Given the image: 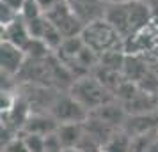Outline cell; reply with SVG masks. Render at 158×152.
Here are the masks:
<instances>
[{
	"label": "cell",
	"mask_w": 158,
	"mask_h": 152,
	"mask_svg": "<svg viewBox=\"0 0 158 152\" xmlns=\"http://www.w3.org/2000/svg\"><path fill=\"white\" fill-rule=\"evenodd\" d=\"M151 7L148 2H123L107 4L105 20L114 27L119 36L126 41L135 37L151 23Z\"/></svg>",
	"instance_id": "6da1fadb"
},
{
	"label": "cell",
	"mask_w": 158,
	"mask_h": 152,
	"mask_svg": "<svg viewBox=\"0 0 158 152\" xmlns=\"http://www.w3.org/2000/svg\"><path fill=\"white\" fill-rule=\"evenodd\" d=\"M80 36H82L84 43L91 50H94L100 55L107 53V51L117 50L123 44V41H124L119 36V32L105 20V16L100 18V20H94V21L87 23Z\"/></svg>",
	"instance_id": "7a4b0ae2"
},
{
	"label": "cell",
	"mask_w": 158,
	"mask_h": 152,
	"mask_svg": "<svg viewBox=\"0 0 158 152\" xmlns=\"http://www.w3.org/2000/svg\"><path fill=\"white\" fill-rule=\"evenodd\" d=\"M69 94L80 103L84 104L89 111H93L94 108H98L105 103L114 101V94L108 90L103 83H101L96 76H80L71 83L69 87Z\"/></svg>",
	"instance_id": "3957f363"
},
{
	"label": "cell",
	"mask_w": 158,
	"mask_h": 152,
	"mask_svg": "<svg viewBox=\"0 0 158 152\" xmlns=\"http://www.w3.org/2000/svg\"><path fill=\"white\" fill-rule=\"evenodd\" d=\"M50 115L57 120L59 124H84L89 119V110L80 104L71 94L59 95L50 104Z\"/></svg>",
	"instance_id": "277c9868"
},
{
	"label": "cell",
	"mask_w": 158,
	"mask_h": 152,
	"mask_svg": "<svg viewBox=\"0 0 158 152\" xmlns=\"http://www.w3.org/2000/svg\"><path fill=\"white\" fill-rule=\"evenodd\" d=\"M44 16L62 32L64 37L80 36L82 30H84V27H85V23L82 21L78 18V14L73 11V7L69 6L68 0H60L57 6L53 9H50Z\"/></svg>",
	"instance_id": "5b68a950"
},
{
	"label": "cell",
	"mask_w": 158,
	"mask_h": 152,
	"mask_svg": "<svg viewBox=\"0 0 158 152\" xmlns=\"http://www.w3.org/2000/svg\"><path fill=\"white\" fill-rule=\"evenodd\" d=\"M27 62V55L23 48L2 41L0 44V65H2V76H16L20 74L23 65Z\"/></svg>",
	"instance_id": "8992f818"
},
{
	"label": "cell",
	"mask_w": 158,
	"mask_h": 152,
	"mask_svg": "<svg viewBox=\"0 0 158 152\" xmlns=\"http://www.w3.org/2000/svg\"><path fill=\"white\" fill-rule=\"evenodd\" d=\"M89 117L98 119V120L108 124L112 127H119V126H124L126 119H128V113L123 106V103L110 101L98 106V108H94L93 111H89Z\"/></svg>",
	"instance_id": "52a82bcc"
},
{
	"label": "cell",
	"mask_w": 158,
	"mask_h": 152,
	"mask_svg": "<svg viewBox=\"0 0 158 152\" xmlns=\"http://www.w3.org/2000/svg\"><path fill=\"white\" fill-rule=\"evenodd\" d=\"M68 2L85 25L103 18L107 11V6H105L107 0H68Z\"/></svg>",
	"instance_id": "ba28073f"
},
{
	"label": "cell",
	"mask_w": 158,
	"mask_h": 152,
	"mask_svg": "<svg viewBox=\"0 0 158 152\" xmlns=\"http://www.w3.org/2000/svg\"><path fill=\"white\" fill-rule=\"evenodd\" d=\"M30 37L32 36H30V32H29L27 21H25L20 14L16 16L9 25L2 27V41H7V43L15 44V46L23 48L25 44L29 43Z\"/></svg>",
	"instance_id": "9c48e42d"
},
{
	"label": "cell",
	"mask_w": 158,
	"mask_h": 152,
	"mask_svg": "<svg viewBox=\"0 0 158 152\" xmlns=\"http://www.w3.org/2000/svg\"><path fill=\"white\" fill-rule=\"evenodd\" d=\"M124 133H128L130 136L149 133V131L158 129V111L146 113V115H128L124 122Z\"/></svg>",
	"instance_id": "30bf717a"
},
{
	"label": "cell",
	"mask_w": 158,
	"mask_h": 152,
	"mask_svg": "<svg viewBox=\"0 0 158 152\" xmlns=\"http://www.w3.org/2000/svg\"><path fill=\"white\" fill-rule=\"evenodd\" d=\"M128 115H146V113H153L158 111V104L155 99V94H148V92H139V94L131 99V101L123 104Z\"/></svg>",
	"instance_id": "8fae6325"
},
{
	"label": "cell",
	"mask_w": 158,
	"mask_h": 152,
	"mask_svg": "<svg viewBox=\"0 0 158 152\" xmlns=\"http://www.w3.org/2000/svg\"><path fill=\"white\" fill-rule=\"evenodd\" d=\"M57 127H59V122L52 115H39V113H36V115H29L27 122L23 124L22 131L23 133H36V134L46 136V134H50L53 131H57Z\"/></svg>",
	"instance_id": "7c38bea8"
},
{
	"label": "cell",
	"mask_w": 158,
	"mask_h": 152,
	"mask_svg": "<svg viewBox=\"0 0 158 152\" xmlns=\"http://www.w3.org/2000/svg\"><path fill=\"white\" fill-rule=\"evenodd\" d=\"M57 134L64 145V149H77L82 136H84V124H59Z\"/></svg>",
	"instance_id": "4fadbf2b"
},
{
	"label": "cell",
	"mask_w": 158,
	"mask_h": 152,
	"mask_svg": "<svg viewBox=\"0 0 158 152\" xmlns=\"http://www.w3.org/2000/svg\"><path fill=\"white\" fill-rule=\"evenodd\" d=\"M149 71V64H146V60H142L140 57H126L124 60V67H123V74L126 80H131L139 83L146 76V72Z\"/></svg>",
	"instance_id": "5bb4252c"
},
{
	"label": "cell",
	"mask_w": 158,
	"mask_h": 152,
	"mask_svg": "<svg viewBox=\"0 0 158 152\" xmlns=\"http://www.w3.org/2000/svg\"><path fill=\"white\" fill-rule=\"evenodd\" d=\"M23 51L29 60H43L52 55V50L48 48V44L44 43L39 37H30L29 43L23 46Z\"/></svg>",
	"instance_id": "9a60e30c"
},
{
	"label": "cell",
	"mask_w": 158,
	"mask_h": 152,
	"mask_svg": "<svg viewBox=\"0 0 158 152\" xmlns=\"http://www.w3.org/2000/svg\"><path fill=\"white\" fill-rule=\"evenodd\" d=\"M41 39L48 44V48H50L52 51H57L59 48H60V44L64 43L66 37L62 36V32L46 18V27H44V32H43V37H41Z\"/></svg>",
	"instance_id": "2e32d148"
},
{
	"label": "cell",
	"mask_w": 158,
	"mask_h": 152,
	"mask_svg": "<svg viewBox=\"0 0 158 152\" xmlns=\"http://www.w3.org/2000/svg\"><path fill=\"white\" fill-rule=\"evenodd\" d=\"M130 145H131V136L128 133H115L114 136L108 140L103 152H130Z\"/></svg>",
	"instance_id": "e0dca14e"
},
{
	"label": "cell",
	"mask_w": 158,
	"mask_h": 152,
	"mask_svg": "<svg viewBox=\"0 0 158 152\" xmlns=\"http://www.w3.org/2000/svg\"><path fill=\"white\" fill-rule=\"evenodd\" d=\"M43 9L37 6L36 0H25L23 2L22 9H20V16H22L25 21H30V20H36L39 16H43Z\"/></svg>",
	"instance_id": "ac0fdd59"
},
{
	"label": "cell",
	"mask_w": 158,
	"mask_h": 152,
	"mask_svg": "<svg viewBox=\"0 0 158 152\" xmlns=\"http://www.w3.org/2000/svg\"><path fill=\"white\" fill-rule=\"evenodd\" d=\"M23 142L29 152H44V136L36 133H23Z\"/></svg>",
	"instance_id": "d6986e66"
},
{
	"label": "cell",
	"mask_w": 158,
	"mask_h": 152,
	"mask_svg": "<svg viewBox=\"0 0 158 152\" xmlns=\"http://www.w3.org/2000/svg\"><path fill=\"white\" fill-rule=\"evenodd\" d=\"M64 145L59 138L57 131H53L50 134L44 136V152H64Z\"/></svg>",
	"instance_id": "ffe728a7"
},
{
	"label": "cell",
	"mask_w": 158,
	"mask_h": 152,
	"mask_svg": "<svg viewBox=\"0 0 158 152\" xmlns=\"http://www.w3.org/2000/svg\"><path fill=\"white\" fill-rule=\"evenodd\" d=\"M2 150L4 152H29V149H27V145L23 142V138H15L7 145H4Z\"/></svg>",
	"instance_id": "44dd1931"
},
{
	"label": "cell",
	"mask_w": 158,
	"mask_h": 152,
	"mask_svg": "<svg viewBox=\"0 0 158 152\" xmlns=\"http://www.w3.org/2000/svg\"><path fill=\"white\" fill-rule=\"evenodd\" d=\"M36 2H37V6L43 9V13L46 14V13H48L50 9H53L55 6H57L60 0H36Z\"/></svg>",
	"instance_id": "7402d4cb"
},
{
	"label": "cell",
	"mask_w": 158,
	"mask_h": 152,
	"mask_svg": "<svg viewBox=\"0 0 158 152\" xmlns=\"http://www.w3.org/2000/svg\"><path fill=\"white\" fill-rule=\"evenodd\" d=\"M23 2H25V0H2V4H7L9 7H13L18 14H20V9H22Z\"/></svg>",
	"instance_id": "603a6c76"
},
{
	"label": "cell",
	"mask_w": 158,
	"mask_h": 152,
	"mask_svg": "<svg viewBox=\"0 0 158 152\" xmlns=\"http://www.w3.org/2000/svg\"><path fill=\"white\" fill-rule=\"evenodd\" d=\"M110 4H123V2H146V0H107Z\"/></svg>",
	"instance_id": "cb8c5ba5"
},
{
	"label": "cell",
	"mask_w": 158,
	"mask_h": 152,
	"mask_svg": "<svg viewBox=\"0 0 158 152\" xmlns=\"http://www.w3.org/2000/svg\"><path fill=\"white\" fill-rule=\"evenodd\" d=\"M149 69L155 72V74H156V78H158V62H155V64H149Z\"/></svg>",
	"instance_id": "d4e9b609"
},
{
	"label": "cell",
	"mask_w": 158,
	"mask_h": 152,
	"mask_svg": "<svg viewBox=\"0 0 158 152\" xmlns=\"http://www.w3.org/2000/svg\"><path fill=\"white\" fill-rule=\"evenodd\" d=\"M146 152H158V140H156V142H155L153 145H151V147H149V149H148Z\"/></svg>",
	"instance_id": "484cf974"
},
{
	"label": "cell",
	"mask_w": 158,
	"mask_h": 152,
	"mask_svg": "<svg viewBox=\"0 0 158 152\" xmlns=\"http://www.w3.org/2000/svg\"><path fill=\"white\" fill-rule=\"evenodd\" d=\"M64 152H82V150H78V149H66Z\"/></svg>",
	"instance_id": "4316f807"
},
{
	"label": "cell",
	"mask_w": 158,
	"mask_h": 152,
	"mask_svg": "<svg viewBox=\"0 0 158 152\" xmlns=\"http://www.w3.org/2000/svg\"><path fill=\"white\" fill-rule=\"evenodd\" d=\"M155 99H156V104H158V90L155 92Z\"/></svg>",
	"instance_id": "83f0119b"
},
{
	"label": "cell",
	"mask_w": 158,
	"mask_h": 152,
	"mask_svg": "<svg viewBox=\"0 0 158 152\" xmlns=\"http://www.w3.org/2000/svg\"><path fill=\"white\" fill-rule=\"evenodd\" d=\"M101 152H103V150H101Z\"/></svg>",
	"instance_id": "f1b7e54d"
}]
</instances>
